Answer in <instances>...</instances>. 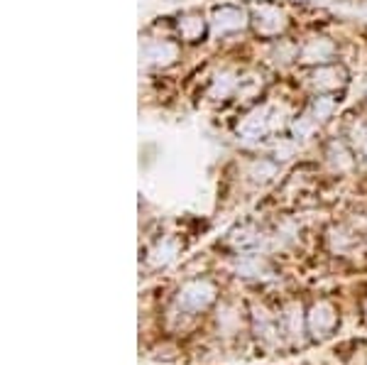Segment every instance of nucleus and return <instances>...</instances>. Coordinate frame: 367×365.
<instances>
[{
    "mask_svg": "<svg viewBox=\"0 0 367 365\" xmlns=\"http://www.w3.org/2000/svg\"><path fill=\"white\" fill-rule=\"evenodd\" d=\"M216 299V287L208 280H196L184 285L177 294V304L179 309L189 311V314H196V311H203L208 304Z\"/></svg>",
    "mask_w": 367,
    "mask_h": 365,
    "instance_id": "nucleus-1",
    "label": "nucleus"
},
{
    "mask_svg": "<svg viewBox=\"0 0 367 365\" xmlns=\"http://www.w3.org/2000/svg\"><path fill=\"white\" fill-rule=\"evenodd\" d=\"M306 324H309V331L313 338H329L338 326V314L329 302H318L306 316Z\"/></svg>",
    "mask_w": 367,
    "mask_h": 365,
    "instance_id": "nucleus-2",
    "label": "nucleus"
},
{
    "mask_svg": "<svg viewBox=\"0 0 367 365\" xmlns=\"http://www.w3.org/2000/svg\"><path fill=\"white\" fill-rule=\"evenodd\" d=\"M218 32H228V30H240L245 25V17L240 10H233V8H223V10L216 12V20H213Z\"/></svg>",
    "mask_w": 367,
    "mask_h": 365,
    "instance_id": "nucleus-3",
    "label": "nucleus"
},
{
    "mask_svg": "<svg viewBox=\"0 0 367 365\" xmlns=\"http://www.w3.org/2000/svg\"><path fill=\"white\" fill-rule=\"evenodd\" d=\"M145 59L150 64H169L172 59H177V47L169 42H157L145 49Z\"/></svg>",
    "mask_w": 367,
    "mask_h": 365,
    "instance_id": "nucleus-4",
    "label": "nucleus"
},
{
    "mask_svg": "<svg viewBox=\"0 0 367 365\" xmlns=\"http://www.w3.org/2000/svg\"><path fill=\"white\" fill-rule=\"evenodd\" d=\"M282 25H284V20L277 10H272V8H262V10H257V30H260V32H265V34L279 32Z\"/></svg>",
    "mask_w": 367,
    "mask_h": 365,
    "instance_id": "nucleus-5",
    "label": "nucleus"
},
{
    "mask_svg": "<svg viewBox=\"0 0 367 365\" xmlns=\"http://www.w3.org/2000/svg\"><path fill=\"white\" fill-rule=\"evenodd\" d=\"M255 326H257V336H262V341L274 343L279 338V326L274 324L267 314H260V311H257V314H255Z\"/></svg>",
    "mask_w": 367,
    "mask_h": 365,
    "instance_id": "nucleus-6",
    "label": "nucleus"
},
{
    "mask_svg": "<svg viewBox=\"0 0 367 365\" xmlns=\"http://www.w3.org/2000/svg\"><path fill=\"white\" fill-rule=\"evenodd\" d=\"M333 47L326 40H313L304 47V62H323L326 56H331Z\"/></svg>",
    "mask_w": 367,
    "mask_h": 365,
    "instance_id": "nucleus-7",
    "label": "nucleus"
},
{
    "mask_svg": "<svg viewBox=\"0 0 367 365\" xmlns=\"http://www.w3.org/2000/svg\"><path fill=\"white\" fill-rule=\"evenodd\" d=\"M282 326H284V333H289L291 338H299L301 333V316L296 307H289V309L282 314Z\"/></svg>",
    "mask_w": 367,
    "mask_h": 365,
    "instance_id": "nucleus-8",
    "label": "nucleus"
},
{
    "mask_svg": "<svg viewBox=\"0 0 367 365\" xmlns=\"http://www.w3.org/2000/svg\"><path fill=\"white\" fill-rule=\"evenodd\" d=\"M265 130V113L262 111H255L250 115V118L245 120L243 128H240V133H243L245 137H257Z\"/></svg>",
    "mask_w": 367,
    "mask_h": 365,
    "instance_id": "nucleus-9",
    "label": "nucleus"
},
{
    "mask_svg": "<svg viewBox=\"0 0 367 365\" xmlns=\"http://www.w3.org/2000/svg\"><path fill=\"white\" fill-rule=\"evenodd\" d=\"M174 253H177V245L169 241H164L162 245H157L155 250H152V265H164L169 263V260L174 258Z\"/></svg>",
    "mask_w": 367,
    "mask_h": 365,
    "instance_id": "nucleus-10",
    "label": "nucleus"
},
{
    "mask_svg": "<svg viewBox=\"0 0 367 365\" xmlns=\"http://www.w3.org/2000/svg\"><path fill=\"white\" fill-rule=\"evenodd\" d=\"M333 76H340L338 69H323V71H318L316 76H313V84L321 86V89H335V86L340 84V79H333Z\"/></svg>",
    "mask_w": 367,
    "mask_h": 365,
    "instance_id": "nucleus-11",
    "label": "nucleus"
},
{
    "mask_svg": "<svg viewBox=\"0 0 367 365\" xmlns=\"http://www.w3.org/2000/svg\"><path fill=\"white\" fill-rule=\"evenodd\" d=\"M201 30H203V23H201L199 17H186V20H181V34L186 40L201 37Z\"/></svg>",
    "mask_w": 367,
    "mask_h": 365,
    "instance_id": "nucleus-12",
    "label": "nucleus"
},
{
    "mask_svg": "<svg viewBox=\"0 0 367 365\" xmlns=\"http://www.w3.org/2000/svg\"><path fill=\"white\" fill-rule=\"evenodd\" d=\"M331 108H333V103H331L329 98H318L316 106H313V113H316L318 118H326L331 113Z\"/></svg>",
    "mask_w": 367,
    "mask_h": 365,
    "instance_id": "nucleus-13",
    "label": "nucleus"
},
{
    "mask_svg": "<svg viewBox=\"0 0 367 365\" xmlns=\"http://www.w3.org/2000/svg\"><path fill=\"white\" fill-rule=\"evenodd\" d=\"M365 314H367V307H365Z\"/></svg>",
    "mask_w": 367,
    "mask_h": 365,
    "instance_id": "nucleus-14",
    "label": "nucleus"
}]
</instances>
